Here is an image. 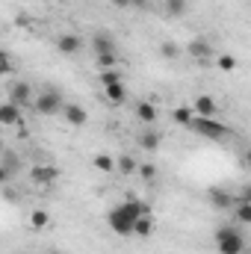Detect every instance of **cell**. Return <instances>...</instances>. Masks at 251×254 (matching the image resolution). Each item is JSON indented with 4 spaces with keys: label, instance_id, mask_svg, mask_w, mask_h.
Wrapping results in <instances>:
<instances>
[{
    "label": "cell",
    "instance_id": "1",
    "mask_svg": "<svg viewBox=\"0 0 251 254\" xmlns=\"http://www.w3.org/2000/svg\"><path fill=\"white\" fill-rule=\"evenodd\" d=\"M142 213H145V204L136 201L133 195H127L122 204H116V207L107 213V225H110L113 234H119V237H130V234H133V222H136Z\"/></svg>",
    "mask_w": 251,
    "mask_h": 254
},
{
    "label": "cell",
    "instance_id": "2",
    "mask_svg": "<svg viewBox=\"0 0 251 254\" xmlns=\"http://www.w3.org/2000/svg\"><path fill=\"white\" fill-rule=\"evenodd\" d=\"M216 249H219V254H243L246 252V237L240 234L237 225H222L216 231Z\"/></svg>",
    "mask_w": 251,
    "mask_h": 254
},
{
    "label": "cell",
    "instance_id": "3",
    "mask_svg": "<svg viewBox=\"0 0 251 254\" xmlns=\"http://www.w3.org/2000/svg\"><path fill=\"white\" fill-rule=\"evenodd\" d=\"M187 130L204 136V139H213V142H222L225 136H231V127L228 125H222V122H216V119H204V116H195Z\"/></svg>",
    "mask_w": 251,
    "mask_h": 254
},
{
    "label": "cell",
    "instance_id": "4",
    "mask_svg": "<svg viewBox=\"0 0 251 254\" xmlns=\"http://www.w3.org/2000/svg\"><path fill=\"white\" fill-rule=\"evenodd\" d=\"M63 95L57 92V89H45V92H39V95H33V110L39 113V116H57V113H63Z\"/></svg>",
    "mask_w": 251,
    "mask_h": 254
},
{
    "label": "cell",
    "instance_id": "5",
    "mask_svg": "<svg viewBox=\"0 0 251 254\" xmlns=\"http://www.w3.org/2000/svg\"><path fill=\"white\" fill-rule=\"evenodd\" d=\"M60 169L57 166H51V163H42V166H33L30 169V181L36 184V187H51V184H57L60 181Z\"/></svg>",
    "mask_w": 251,
    "mask_h": 254
},
{
    "label": "cell",
    "instance_id": "6",
    "mask_svg": "<svg viewBox=\"0 0 251 254\" xmlns=\"http://www.w3.org/2000/svg\"><path fill=\"white\" fill-rule=\"evenodd\" d=\"M9 104H15V107H30L33 104V86L27 83V80H15L12 86H9Z\"/></svg>",
    "mask_w": 251,
    "mask_h": 254
},
{
    "label": "cell",
    "instance_id": "7",
    "mask_svg": "<svg viewBox=\"0 0 251 254\" xmlns=\"http://www.w3.org/2000/svg\"><path fill=\"white\" fill-rule=\"evenodd\" d=\"M24 125V110L15 104H0V127H21Z\"/></svg>",
    "mask_w": 251,
    "mask_h": 254
},
{
    "label": "cell",
    "instance_id": "8",
    "mask_svg": "<svg viewBox=\"0 0 251 254\" xmlns=\"http://www.w3.org/2000/svg\"><path fill=\"white\" fill-rule=\"evenodd\" d=\"M57 48H60L63 57H77L80 48H83V39H80L77 33H63V36L57 39Z\"/></svg>",
    "mask_w": 251,
    "mask_h": 254
},
{
    "label": "cell",
    "instance_id": "9",
    "mask_svg": "<svg viewBox=\"0 0 251 254\" xmlns=\"http://www.w3.org/2000/svg\"><path fill=\"white\" fill-rule=\"evenodd\" d=\"M63 119L71 127H86V122H89V113H86L80 104H63Z\"/></svg>",
    "mask_w": 251,
    "mask_h": 254
},
{
    "label": "cell",
    "instance_id": "10",
    "mask_svg": "<svg viewBox=\"0 0 251 254\" xmlns=\"http://www.w3.org/2000/svg\"><path fill=\"white\" fill-rule=\"evenodd\" d=\"M160 145H163V133L157 127H145L139 133V148L142 151H160Z\"/></svg>",
    "mask_w": 251,
    "mask_h": 254
},
{
    "label": "cell",
    "instance_id": "11",
    "mask_svg": "<svg viewBox=\"0 0 251 254\" xmlns=\"http://www.w3.org/2000/svg\"><path fill=\"white\" fill-rule=\"evenodd\" d=\"M154 228H157V222H154V216H151V213L145 210V213H142V216H139V219L133 222V234H130V237H139V240H148V237L154 234Z\"/></svg>",
    "mask_w": 251,
    "mask_h": 254
},
{
    "label": "cell",
    "instance_id": "12",
    "mask_svg": "<svg viewBox=\"0 0 251 254\" xmlns=\"http://www.w3.org/2000/svg\"><path fill=\"white\" fill-rule=\"evenodd\" d=\"M187 54L195 60V63H207L210 57H213V48H210V42L207 39H192L187 48Z\"/></svg>",
    "mask_w": 251,
    "mask_h": 254
},
{
    "label": "cell",
    "instance_id": "13",
    "mask_svg": "<svg viewBox=\"0 0 251 254\" xmlns=\"http://www.w3.org/2000/svg\"><path fill=\"white\" fill-rule=\"evenodd\" d=\"M92 48H95V57L98 54H116V39L107 33V30H98L92 36Z\"/></svg>",
    "mask_w": 251,
    "mask_h": 254
},
{
    "label": "cell",
    "instance_id": "14",
    "mask_svg": "<svg viewBox=\"0 0 251 254\" xmlns=\"http://www.w3.org/2000/svg\"><path fill=\"white\" fill-rule=\"evenodd\" d=\"M216 110H219V104H216V98H210V95H198L195 104H192V113H195V116H204V119H213Z\"/></svg>",
    "mask_w": 251,
    "mask_h": 254
},
{
    "label": "cell",
    "instance_id": "15",
    "mask_svg": "<svg viewBox=\"0 0 251 254\" xmlns=\"http://www.w3.org/2000/svg\"><path fill=\"white\" fill-rule=\"evenodd\" d=\"M157 116H160V110H157V104H151V101H139L136 104V119L142 122V125H157Z\"/></svg>",
    "mask_w": 251,
    "mask_h": 254
},
{
    "label": "cell",
    "instance_id": "16",
    "mask_svg": "<svg viewBox=\"0 0 251 254\" xmlns=\"http://www.w3.org/2000/svg\"><path fill=\"white\" fill-rule=\"evenodd\" d=\"M210 204L216 207V210H234V192H228V190H213L210 192Z\"/></svg>",
    "mask_w": 251,
    "mask_h": 254
},
{
    "label": "cell",
    "instance_id": "17",
    "mask_svg": "<svg viewBox=\"0 0 251 254\" xmlns=\"http://www.w3.org/2000/svg\"><path fill=\"white\" fill-rule=\"evenodd\" d=\"M92 166L101 172V175H116V160L107 154V151H101V154H95L92 157Z\"/></svg>",
    "mask_w": 251,
    "mask_h": 254
},
{
    "label": "cell",
    "instance_id": "18",
    "mask_svg": "<svg viewBox=\"0 0 251 254\" xmlns=\"http://www.w3.org/2000/svg\"><path fill=\"white\" fill-rule=\"evenodd\" d=\"M104 95L110 98V104H125L127 89H125V83H110V86H104Z\"/></svg>",
    "mask_w": 251,
    "mask_h": 254
},
{
    "label": "cell",
    "instance_id": "19",
    "mask_svg": "<svg viewBox=\"0 0 251 254\" xmlns=\"http://www.w3.org/2000/svg\"><path fill=\"white\" fill-rule=\"evenodd\" d=\"M163 6H166V15H172V18H181L189 12V0H166Z\"/></svg>",
    "mask_w": 251,
    "mask_h": 254
},
{
    "label": "cell",
    "instance_id": "20",
    "mask_svg": "<svg viewBox=\"0 0 251 254\" xmlns=\"http://www.w3.org/2000/svg\"><path fill=\"white\" fill-rule=\"evenodd\" d=\"M48 225H51L48 210H33V213H30V228H33V231H45Z\"/></svg>",
    "mask_w": 251,
    "mask_h": 254
},
{
    "label": "cell",
    "instance_id": "21",
    "mask_svg": "<svg viewBox=\"0 0 251 254\" xmlns=\"http://www.w3.org/2000/svg\"><path fill=\"white\" fill-rule=\"evenodd\" d=\"M172 119H175L181 127H189L192 125V119H195V113H192V107H178V110L172 113Z\"/></svg>",
    "mask_w": 251,
    "mask_h": 254
},
{
    "label": "cell",
    "instance_id": "22",
    "mask_svg": "<svg viewBox=\"0 0 251 254\" xmlns=\"http://www.w3.org/2000/svg\"><path fill=\"white\" fill-rule=\"evenodd\" d=\"M136 169H139V163H136V160H133L130 154H125V157H122V160L116 163V172H119V175H133Z\"/></svg>",
    "mask_w": 251,
    "mask_h": 254
},
{
    "label": "cell",
    "instance_id": "23",
    "mask_svg": "<svg viewBox=\"0 0 251 254\" xmlns=\"http://www.w3.org/2000/svg\"><path fill=\"white\" fill-rule=\"evenodd\" d=\"M12 71H15L12 54H9V51H0V77H6V74H12Z\"/></svg>",
    "mask_w": 251,
    "mask_h": 254
},
{
    "label": "cell",
    "instance_id": "24",
    "mask_svg": "<svg viewBox=\"0 0 251 254\" xmlns=\"http://www.w3.org/2000/svg\"><path fill=\"white\" fill-rule=\"evenodd\" d=\"M160 57L163 60H178L181 57V48L175 42H166V45H160Z\"/></svg>",
    "mask_w": 251,
    "mask_h": 254
},
{
    "label": "cell",
    "instance_id": "25",
    "mask_svg": "<svg viewBox=\"0 0 251 254\" xmlns=\"http://www.w3.org/2000/svg\"><path fill=\"white\" fill-rule=\"evenodd\" d=\"M234 213H237L240 225H249L251 222V204H234Z\"/></svg>",
    "mask_w": 251,
    "mask_h": 254
},
{
    "label": "cell",
    "instance_id": "26",
    "mask_svg": "<svg viewBox=\"0 0 251 254\" xmlns=\"http://www.w3.org/2000/svg\"><path fill=\"white\" fill-rule=\"evenodd\" d=\"M98 65H101V71L116 68L119 65V54H98Z\"/></svg>",
    "mask_w": 251,
    "mask_h": 254
},
{
    "label": "cell",
    "instance_id": "27",
    "mask_svg": "<svg viewBox=\"0 0 251 254\" xmlns=\"http://www.w3.org/2000/svg\"><path fill=\"white\" fill-rule=\"evenodd\" d=\"M110 83H122V74H119L116 68H107V71H101V86H110Z\"/></svg>",
    "mask_w": 251,
    "mask_h": 254
},
{
    "label": "cell",
    "instance_id": "28",
    "mask_svg": "<svg viewBox=\"0 0 251 254\" xmlns=\"http://www.w3.org/2000/svg\"><path fill=\"white\" fill-rule=\"evenodd\" d=\"M216 65L222 68V71H237V57H231V54H225V57H219Z\"/></svg>",
    "mask_w": 251,
    "mask_h": 254
},
{
    "label": "cell",
    "instance_id": "29",
    "mask_svg": "<svg viewBox=\"0 0 251 254\" xmlns=\"http://www.w3.org/2000/svg\"><path fill=\"white\" fill-rule=\"evenodd\" d=\"M136 172H139V175H142L145 181H154V178H157V166H151V163H145V166H139Z\"/></svg>",
    "mask_w": 251,
    "mask_h": 254
},
{
    "label": "cell",
    "instance_id": "30",
    "mask_svg": "<svg viewBox=\"0 0 251 254\" xmlns=\"http://www.w3.org/2000/svg\"><path fill=\"white\" fill-rule=\"evenodd\" d=\"M9 178H12V175H9V169H6V166H0V187H3Z\"/></svg>",
    "mask_w": 251,
    "mask_h": 254
},
{
    "label": "cell",
    "instance_id": "31",
    "mask_svg": "<svg viewBox=\"0 0 251 254\" xmlns=\"http://www.w3.org/2000/svg\"><path fill=\"white\" fill-rule=\"evenodd\" d=\"M145 3L148 0H130V6H136V9H145Z\"/></svg>",
    "mask_w": 251,
    "mask_h": 254
},
{
    "label": "cell",
    "instance_id": "32",
    "mask_svg": "<svg viewBox=\"0 0 251 254\" xmlns=\"http://www.w3.org/2000/svg\"><path fill=\"white\" fill-rule=\"evenodd\" d=\"M113 3H116L119 9H127V6H130V0H113Z\"/></svg>",
    "mask_w": 251,
    "mask_h": 254
},
{
    "label": "cell",
    "instance_id": "33",
    "mask_svg": "<svg viewBox=\"0 0 251 254\" xmlns=\"http://www.w3.org/2000/svg\"><path fill=\"white\" fill-rule=\"evenodd\" d=\"M0 154H3V142H0Z\"/></svg>",
    "mask_w": 251,
    "mask_h": 254
},
{
    "label": "cell",
    "instance_id": "34",
    "mask_svg": "<svg viewBox=\"0 0 251 254\" xmlns=\"http://www.w3.org/2000/svg\"><path fill=\"white\" fill-rule=\"evenodd\" d=\"M54 3H65V0H54Z\"/></svg>",
    "mask_w": 251,
    "mask_h": 254
},
{
    "label": "cell",
    "instance_id": "35",
    "mask_svg": "<svg viewBox=\"0 0 251 254\" xmlns=\"http://www.w3.org/2000/svg\"><path fill=\"white\" fill-rule=\"evenodd\" d=\"M51 254H60V252H51Z\"/></svg>",
    "mask_w": 251,
    "mask_h": 254
}]
</instances>
